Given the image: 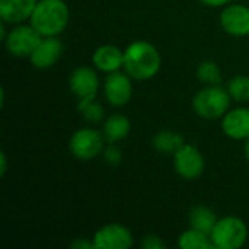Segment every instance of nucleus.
<instances>
[{
	"instance_id": "f03ea898",
	"label": "nucleus",
	"mask_w": 249,
	"mask_h": 249,
	"mask_svg": "<svg viewBox=\"0 0 249 249\" xmlns=\"http://www.w3.org/2000/svg\"><path fill=\"white\" fill-rule=\"evenodd\" d=\"M69 19L70 10L64 0H39L29 22L42 36H55L66 29Z\"/></svg>"
},
{
	"instance_id": "2eb2a0df",
	"label": "nucleus",
	"mask_w": 249,
	"mask_h": 249,
	"mask_svg": "<svg viewBox=\"0 0 249 249\" xmlns=\"http://www.w3.org/2000/svg\"><path fill=\"white\" fill-rule=\"evenodd\" d=\"M92 61L98 70L104 73H112L120 70V67H123L124 53L115 45H109V44L101 45L95 50L92 55Z\"/></svg>"
},
{
	"instance_id": "bb28decb",
	"label": "nucleus",
	"mask_w": 249,
	"mask_h": 249,
	"mask_svg": "<svg viewBox=\"0 0 249 249\" xmlns=\"http://www.w3.org/2000/svg\"><path fill=\"white\" fill-rule=\"evenodd\" d=\"M0 162H1V166H0V175L3 177L6 174V169H7V162H6V155L4 152L0 153Z\"/></svg>"
},
{
	"instance_id": "a878e982",
	"label": "nucleus",
	"mask_w": 249,
	"mask_h": 249,
	"mask_svg": "<svg viewBox=\"0 0 249 249\" xmlns=\"http://www.w3.org/2000/svg\"><path fill=\"white\" fill-rule=\"evenodd\" d=\"M201 3H204L206 6H212V7H219L223 4H228L231 0H200Z\"/></svg>"
},
{
	"instance_id": "aec40b11",
	"label": "nucleus",
	"mask_w": 249,
	"mask_h": 249,
	"mask_svg": "<svg viewBox=\"0 0 249 249\" xmlns=\"http://www.w3.org/2000/svg\"><path fill=\"white\" fill-rule=\"evenodd\" d=\"M228 92L238 102H249V77L238 74L228 83Z\"/></svg>"
},
{
	"instance_id": "f257e3e1",
	"label": "nucleus",
	"mask_w": 249,
	"mask_h": 249,
	"mask_svg": "<svg viewBox=\"0 0 249 249\" xmlns=\"http://www.w3.org/2000/svg\"><path fill=\"white\" fill-rule=\"evenodd\" d=\"M123 67L131 79H152L160 69V54L150 42L136 41L125 48Z\"/></svg>"
},
{
	"instance_id": "423d86ee",
	"label": "nucleus",
	"mask_w": 249,
	"mask_h": 249,
	"mask_svg": "<svg viewBox=\"0 0 249 249\" xmlns=\"http://www.w3.org/2000/svg\"><path fill=\"white\" fill-rule=\"evenodd\" d=\"M41 39L42 35L36 32L32 25H18L7 32L4 45L15 57H29Z\"/></svg>"
},
{
	"instance_id": "0eeeda50",
	"label": "nucleus",
	"mask_w": 249,
	"mask_h": 249,
	"mask_svg": "<svg viewBox=\"0 0 249 249\" xmlns=\"http://www.w3.org/2000/svg\"><path fill=\"white\" fill-rule=\"evenodd\" d=\"M204 166L206 163L201 152L193 144H184L174 153V168L177 174L187 181H193L201 177Z\"/></svg>"
},
{
	"instance_id": "5701e85b",
	"label": "nucleus",
	"mask_w": 249,
	"mask_h": 249,
	"mask_svg": "<svg viewBox=\"0 0 249 249\" xmlns=\"http://www.w3.org/2000/svg\"><path fill=\"white\" fill-rule=\"evenodd\" d=\"M104 159L111 163V165H118L123 159V153L120 150V147H117L115 144H109L104 149Z\"/></svg>"
},
{
	"instance_id": "a211bd4d",
	"label": "nucleus",
	"mask_w": 249,
	"mask_h": 249,
	"mask_svg": "<svg viewBox=\"0 0 249 249\" xmlns=\"http://www.w3.org/2000/svg\"><path fill=\"white\" fill-rule=\"evenodd\" d=\"M152 144L160 153H175L185 144V142L179 133L172 130H163L155 134Z\"/></svg>"
},
{
	"instance_id": "f3484780",
	"label": "nucleus",
	"mask_w": 249,
	"mask_h": 249,
	"mask_svg": "<svg viewBox=\"0 0 249 249\" xmlns=\"http://www.w3.org/2000/svg\"><path fill=\"white\" fill-rule=\"evenodd\" d=\"M219 219L216 217L214 212L206 206H196L191 209L190 214H188V222H190V226L193 229H197L200 232H204L207 235L212 233L216 222Z\"/></svg>"
},
{
	"instance_id": "9b49d317",
	"label": "nucleus",
	"mask_w": 249,
	"mask_h": 249,
	"mask_svg": "<svg viewBox=\"0 0 249 249\" xmlns=\"http://www.w3.org/2000/svg\"><path fill=\"white\" fill-rule=\"evenodd\" d=\"M220 25L233 36L249 35V7L242 4L226 6L220 15Z\"/></svg>"
},
{
	"instance_id": "7ed1b4c3",
	"label": "nucleus",
	"mask_w": 249,
	"mask_h": 249,
	"mask_svg": "<svg viewBox=\"0 0 249 249\" xmlns=\"http://www.w3.org/2000/svg\"><path fill=\"white\" fill-rule=\"evenodd\" d=\"M231 99L232 96L228 90L219 88L217 85H209L196 93L193 108L197 115L207 120H214L223 117L229 111Z\"/></svg>"
},
{
	"instance_id": "4468645a",
	"label": "nucleus",
	"mask_w": 249,
	"mask_h": 249,
	"mask_svg": "<svg viewBox=\"0 0 249 249\" xmlns=\"http://www.w3.org/2000/svg\"><path fill=\"white\" fill-rule=\"evenodd\" d=\"M38 0H0V18L4 23H20L29 19Z\"/></svg>"
},
{
	"instance_id": "412c9836",
	"label": "nucleus",
	"mask_w": 249,
	"mask_h": 249,
	"mask_svg": "<svg viewBox=\"0 0 249 249\" xmlns=\"http://www.w3.org/2000/svg\"><path fill=\"white\" fill-rule=\"evenodd\" d=\"M197 77L206 85H219L222 82V71L214 61L206 60L197 67Z\"/></svg>"
},
{
	"instance_id": "cd10ccee",
	"label": "nucleus",
	"mask_w": 249,
	"mask_h": 249,
	"mask_svg": "<svg viewBox=\"0 0 249 249\" xmlns=\"http://www.w3.org/2000/svg\"><path fill=\"white\" fill-rule=\"evenodd\" d=\"M245 156H247V159H248L249 162V137L247 139V143H245Z\"/></svg>"
},
{
	"instance_id": "6ab92c4d",
	"label": "nucleus",
	"mask_w": 249,
	"mask_h": 249,
	"mask_svg": "<svg viewBox=\"0 0 249 249\" xmlns=\"http://www.w3.org/2000/svg\"><path fill=\"white\" fill-rule=\"evenodd\" d=\"M178 245L181 249H210L214 248L210 239V235L200 232L197 229H188L181 233L178 239Z\"/></svg>"
},
{
	"instance_id": "6e6552de",
	"label": "nucleus",
	"mask_w": 249,
	"mask_h": 249,
	"mask_svg": "<svg viewBox=\"0 0 249 249\" xmlns=\"http://www.w3.org/2000/svg\"><path fill=\"white\" fill-rule=\"evenodd\" d=\"M133 244V233L118 223L102 226L93 236V245L96 249H127L131 248Z\"/></svg>"
},
{
	"instance_id": "393cba45",
	"label": "nucleus",
	"mask_w": 249,
	"mask_h": 249,
	"mask_svg": "<svg viewBox=\"0 0 249 249\" xmlns=\"http://www.w3.org/2000/svg\"><path fill=\"white\" fill-rule=\"evenodd\" d=\"M71 248L89 249V248H95V245H93V241H92V242H86V241H80V239H77V241H74V242L71 244Z\"/></svg>"
},
{
	"instance_id": "39448f33",
	"label": "nucleus",
	"mask_w": 249,
	"mask_h": 249,
	"mask_svg": "<svg viewBox=\"0 0 249 249\" xmlns=\"http://www.w3.org/2000/svg\"><path fill=\"white\" fill-rule=\"evenodd\" d=\"M104 133L93 128H80L70 137V152L79 160H90L104 152Z\"/></svg>"
},
{
	"instance_id": "b1692460",
	"label": "nucleus",
	"mask_w": 249,
	"mask_h": 249,
	"mask_svg": "<svg viewBox=\"0 0 249 249\" xmlns=\"http://www.w3.org/2000/svg\"><path fill=\"white\" fill-rule=\"evenodd\" d=\"M143 248L146 249H162L165 248V242L158 236V235H147L144 239H143Z\"/></svg>"
},
{
	"instance_id": "4be33fe9",
	"label": "nucleus",
	"mask_w": 249,
	"mask_h": 249,
	"mask_svg": "<svg viewBox=\"0 0 249 249\" xmlns=\"http://www.w3.org/2000/svg\"><path fill=\"white\" fill-rule=\"evenodd\" d=\"M80 114L89 121V123H99L104 118V108L99 102L95 99H88V101H79L77 105Z\"/></svg>"
},
{
	"instance_id": "1a4fd4ad",
	"label": "nucleus",
	"mask_w": 249,
	"mask_h": 249,
	"mask_svg": "<svg viewBox=\"0 0 249 249\" xmlns=\"http://www.w3.org/2000/svg\"><path fill=\"white\" fill-rule=\"evenodd\" d=\"M130 79L131 77L127 73H121L118 70L108 73L104 85V93L112 107H124L131 99L133 85Z\"/></svg>"
},
{
	"instance_id": "f8f14e48",
	"label": "nucleus",
	"mask_w": 249,
	"mask_h": 249,
	"mask_svg": "<svg viewBox=\"0 0 249 249\" xmlns=\"http://www.w3.org/2000/svg\"><path fill=\"white\" fill-rule=\"evenodd\" d=\"M63 54V44L55 36H42L36 48L29 55L31 64L36 69H48L57 63Z\"/></svg>"
},
{
	"instance_id": "dca6fc26",
	"label": "nucleus",
	"mask_w": 249,
	"mask_h": 249,
	"mask_svg": "<svg viewBox=\"0 0 249 249\" xmlns=\"http://www.w3.org/2000/svg\"><path fill=\"white\" fill-rule=\"evenodd\" d=\"M130 128H131V124L125 115L114 114L104 124V137L109 143H117L128 136Z\"/></svg>"
},
{
	"instance_id": "20e7f679",
	"label": "nucleus",
	"mask_w": 249,
	"mask_h": 249,
	"mask_svg": "<svg viewBox=\"0 0 249 249\" xmlns=\"http://www.w3.org/2000/svg\"><path fill=\"white\" fill-rule=\"evenodd\" d=\"M210 239L217 249H238L248 239V228L245 222L236 216H226L216 222Z\"/></svg>"
},
{
	"instance_id": "ddd939ff",
	"label": "nucleus",
	"mask_w": 249,
	"mask_h": 249,
	"mask_svg": "<svg viewBox=\"0 0 249 249\" xmlns=\"http://www.w3.org/2000/svg\"><path fill=\"white\" fill-rule=\"evenodd\" d=\"M222 130L233 140H247L249 137V108L228 111L222 120Z\"/></svg>"
},
{
	"instance_id": "9d476101",
	"label": "nucleus",
	"mask_w": 249,
	"mask_h": 249,
	"mask_svg": "<svg viewBox=\"0 0 249 249\" xmlns=\"http://www.w3.org/2000/svg\"><path fill=\"white\" fill-rule=\"evenodd\" d=\"M69 85L70 90L79 101H88L96 98L99 89V79L95 70L89 67H79L71 73Z\"/></svg>"
}]
</instances>
